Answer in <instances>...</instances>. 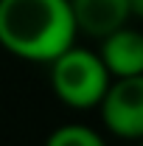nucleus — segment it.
<instances>
[{
    "label": "nucleus",
    "mask_w": 143,
    "mask_h": 146,
    "mask_svg": "<svg viewBox=\"0 0 143 146\" xmlns=\"http://www.w3.org/2000/svg\"><path fill=\"white\" fill-rule=\"evenodd\" d=\"M76 36L68 0H0V48L23 62L48 65Z\"/></svg>",
    "instance_id": "obj_1"
},
{
    "label": "nucleus",
    "mask_w": 143,
    "mask_h": 146,
    "mask_svg": "<svg viewBox=\"0 0 143 146\" xmlns=\"http://www.w3.org/2000/svg\"><path fill=\"white\" fill-rule=\"evenodd\" d=\"M79 34L101 39L129 23V0H68Z\"/></svg>",
    "instance_id": "obj_5"
},
{
    "label": "nucleus",
    "mask_w": 143,
    "mask_h": 146,
    "mask_svg": "<svg viewBox=\"0 0 143 146\" xmlns=\"http://www.w3.org/2000/svg\"><path fill=\"white\" fill-rule=\"evenodd\" d=\"M45 146H107V141L87 124H62L48 135Z\"/></svg>",
    "instance_id": "obj_6"
},
{
    "label": "nucleus",
    "mask_w": 143,
    "mask_h": 146,
    "mask_svg": "<svg viewBox=\"0 0 143 146\" xmlns=\"http://www.w3.org/2000/svg\"><path fill=\"white\" fill-rule=\"evenodd\" d=\"M129 17L143 20V0H129Z\"/></svg>",
    "instance_id": "obj_7"
},
{
    "label": "nucleus",
    "mask_w": 143,
    "mask_h": 146,
    "mask_svg": "<svg viewBox=\"0 0 143 146\" xmlns=\"http://www.w3.org/2000/svg\"><path fill=\"white\" fill-rule=\"evenodd\" d=\"M51 68V90L70 110H93L98 107L101 96L109 84V76L98 51H90L73 42L68 51L48 62Z\"/></svg>",
    "instance_id": "obj_2"
},
{
    "label": "nucleus",
    "mask_w": 143,
    "mask_h": 146,
    "mask_svg": "<svg viewBox=\"0 0 143 146\" xmlns=\"http://www.w3.org/2000/svg\"><path fill=\"white\" fill-rule=\"evenodd\" d=\"M138 146H143V138H140V141H138Z\"/></svg>",
    "instance_id": "obj_8"
},
{
    "label": "nucleus",
    "mask_w": 143,
    "mask_h": 146,
    "mask_svg": "<svg viewBox=\"0 0 143 146\" xmlns=\"http://www.w3.org/2000/svg\"><path fill=\"white\" fill-rule=\"evenodd\" d=\"M98 112L109 135L138 143L143 138V73L109 79Z\"/></svg>",
    "instance_id": "obj_3"
},
{
    "label": "nucleus",
    "mask_w": 143,
    "mask_h": 146,
    "mask_svg": "<svg viewBox=\"0 0 143 146\" xmlns=\"http://www.w3.org/2000/svg\"><path fill=\"white\" fill-rule=\"evenodd\" d=\"M98 56L112 79L118 76H138L143 73V31L129 28V23L109 31L98 39Z\"/></svg>",
    "instance_id": "obj_4"
}]
</instances>
